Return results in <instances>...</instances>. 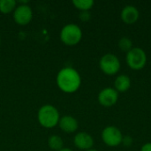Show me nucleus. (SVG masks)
<instances>
[{
    "label": "nucleus",
    "instance_id": "f257e3e1",
    "mask_svg": "<svg viewBox=\"0 0 151 151\" xmlns=\"http://www.w3.org/2000/svg\"><path fill=\"white\" fill-rule=\"evenodd\" d=\"M56 82L58 88L62 92L73 94L80 88L81 85V77L76 69L66 66L58 71L56 76Z\"/></svg>",
    "mask_w": 151,
    "mask_h": 151
},
{
    "label": "nucleus",
    "instance_id": "f03ea898",
    "mask_svg": "<svg viewBox=\"0 0 151 151\" xmlns=\"http://www.w3.org/2000/svg\"><path fill=\"white\" fill-rule=\"evenodd\" d=\"M60 115L58 110L52 104H44L40 107L37 112L39 124L47 129L53 128L58 125Z\"/></svg>",
    "mask_w": 151,
    "mask_h": 151
},
{
    "label": "nucleus",
    "instance_id": "7ed1b4c3",
    "mask_svg": "<svg viewBox=\"0 0 151 151\" xmlns=\"http://www.w3.org/2000/svg\"><path fill=\"white\" fill-rule=\"evenodd\" d=\"M59 38L63 44L66 46H75L81 41L82 30L77 24H66L61 28Z\"/></svg>",
    "mask_w": 151,
    "mask_h": 151
},
{
    "label": "nucleus",
    "instance_id": "20e7f679",
    "mask_svg": "<svg viewBox=\"0 0 151 151\" xmlns=\"http://www.w3.org/2000/svg\"><path fill=\"white\" fill-rule=\"evenodd\" d=\"M147 63V55L145 51L139 47L133 48L127 53V65L135 71L142 70Z\"/></svg>",
    "mask_w": 151,
    "mask_h": 151
},
{
    "label": "nucleus",
    "instance_id": "39448f33",
    "mask_svg": "<svg viewBox=\"0 0 151 151\" xmlns=\"http://www.w3.org/2000/svg\"><path fill=\"white\" fill-rule=\"evenodd\" d=\"M99 66L104 73L107 75H114L120 69V61L116 55L108 53L100 58Z\"/></svg>",
    "mask_w": 151,
    "mask_h": 151
},
{
    "label": "nucleus",
    "instance_id": "423d86ee",
    "mask_svg": "<svg viewBox=\"0 0 151 151\" xmlns=\"http://www.w3.org/2000/svg\"><path fill=\"white\" fill-rule=\"evenodd\" d=\"M12 18L16 24L19 26H26L29 24L33 19V10L28 4H18L17 7L12 12Z\"/></svg>",
    "mask_w": 151,
    "mask_h": 151
},
{
    "label": "nucleus",
    "instance_id": "0eeeda50",
    "mask_svg": "<svg viewBox=\"0 0 151 151\" xmlns=\"http://www.w3.org/2000/svg\"><path fill=\"white\" fill-rule=\"evenodd\" d=\"M102 140L109 147H117L122 143L123 134L118 127L109 126L103 130Z\"/></svg>",
    "mask_w": 151,
    "mask_h": 151
},
{
    "label": "nucleus",
    "instance_id": "6e6552de",
    "mask_svg": "<svg viewBox=\"0 0 151 151\" xmlns=\"http://www.w3.org/2000/svg\"><path fill=\"white\" fill-rule=\"evenodd\" d=\"M98 102L104 107L113 106L119 99V93L113 88H105L98 94Z\"/></svg>",
    "mask_w": 151,
    "mask_h": 151
},
{
    "label": "nucleus",
    "instance_id": "1a4fd4ad",
    "mask_svg": "<svg viewBox=\"0 0 151 151\" xmlns=\"http://www.w3.org/2000/svg\"><path fill=\"white\" fill-rule=\"evenodd\" d=\"M73 143L77 149L86 151L93 148L94 139L87 132H79L74 135Z\"/></svg>",
    "mask_w": 151,
    "mask_h": 151
},
{
    "label": "nucleus",
    "instance_id": "9d476101",
    "mask_svg": "<svg viewBox=\"0 0 151 151\" xmlns=\"http://www.w3.org/2000/svg\"><path fill=\"white\" fill-rule=\"evenodd\" d=\"M139 17H140V12L138 9L131 4L125 6L120 13V18L122 21L128 25L134 24L139 19Z\"/></svg>",
    "mask_w": 151,
    "mask_h": 151
},
{
    "label": "nucleus",
    "instance_id": "9b49d317",
    "mask_svg": "<svg viewBox=\"0 0 151 151\" xmlns=\"http://www.w3.org/2000/svg\"><path fill=\"white\" fill-rule=\"evenodd\" d=\"M58 127L63 132L66 134H73L78 130L79 123L74 117L70 115H65L60 118L58 122Z\"/></svg>",
    "mask_w": 151,
    "mask_h": 151
},
{
    "label": "nucleus",
    "instance_id": "f8f14e48",
    "mask_svg": "<svg viewBox=\"0 0 151 151\" xmlns=\"http://www.w3.org/2000/svg\"><path fill=\"white\" fill-rule=\"evenodd\" d=\"M131 88V79L127 74L119 75L114 81V88L118 93H125Z\"/></svg>",
    "mask_w": 151,
    "mask_h": 151
},
{
    "label": "nucleus",
    "instance_id": "ddd939ff",
    "mask_svg": "<svg viewBox=\"0 0 151 151\" xmlns=\"http://www.w3.org/2000/svg\"><path fill=\"white\" fill-rule=\"evenodd\" d=\"M48 146L52 150L59 151L64 148V141L59 135L53 134L48 139Z\"/></svg>",
    "mask_w": 151,
    "mask_h": 151
},
{
    "label": "nucleus",
    "instance_id": "4468645a",
    "mask_svg": "<svg viewBox=\"0 0 151 151\" xmlns=\"http://www.w3.org/2000/svg\"><path fill=\"white\" fill-rule=\"evenodd\" d=\"M18 4L15 0H0V12L9 14L14 12Z\"/></svg>",
    "mask_w": 151,
    "mask_h": 151
},
{
    "label": "nucleus",
    "instance_id": "2eb2a0df",
    "mask_svg": "<svg viewBox=\"0 0 151 151\" xmlns=\"http://www.w3.org/2000/svg\"><path fill=\"white\" fill-rule=\"evenodd\" d=\"M93 0H73V4L76 9H78L80 12H86L90 11L91 8L94 5Z\"/></svg>",
    "mask_w": 151,
    "mask_h": 151
},
{
    "label": "nucleus",
    "instance_id": "dca6fc26",
    "mask_svg": "<svg viewBox=\"0 0 151 151\" xmlns=\"http://www.w3.org/2000/svg\"><path fill=\"white\" fill-rule=\"evenodd\" d=\"M119 48L120 49L121 51H125V52H128L129 50H131L133 49V42L132 40L128 37H122L119 41Z\"/></svg>",
    "mask_w": 151,
    "mask_h": 151
},
{
    "label": "nucleus",
    "instance_id": "f3484780",
    "mask_svg": "<svg viewBox=\"0 0 151 151\" xmlns=\"http://www.w3.org/2000/svg\"><path fill=\"white\" fill-rule=\"evenodd\" d=\"M79 18L81 21L83 22H87L88 20H90L91 19V14L89 11H86V12H81L79 14Z\"/></svg>",
    "mask_w": 151,
    "mask_h": 151
},
{
    "label": "nucleus",
    "instance_id": "a211bd4d",
    "mask_svg": "<svg viewBox=\"0 0 151 151\" xmlns=\"http://www.w3.org/2000/svg\"><path fill=\"white\" fill-rule=\"evenodd\" d=\"M122 143L126 146V147H129L132 145L133 143V139L132 137L127 135V136H123V140H122Z\"/></svg>",
    "mask_w": 151,
    "mask_h": 151
},
{
    "label": "nucleus",
    "instance_id": "6ab92c4d",
    "mask_svg": "<svg viewBox=\"0 0 151 151\" xmlns=\"http://www.w3.org/2000/svg\"><path fill=\"white\" fill-rule=\"evenodd\" d=\"M141 151H151V142L145 143V144L142 147Z\"/></svg>",
    "mask_w": 151,
    "mask_h": 151
},
{
    "label": "nucleus",
    "instance_id": "aec40b11",
    "mask_svg": "<svg viewBox=\"0 0 151 151\" xmlns=\"http://www.w3.org/2000/svg\"><path fill=\"white\" fill-rule=\"evenodd\" d=\"M59 151H73L71 149H69V148H63L61 150H59Z\"/></svg>",
    "mask_w": 151,
    "mask_h": 151
},
{
    "label": "nucleus",
    "instance_id": "412c9836",
    "mask_svg": "<svg viewBox=\"0 0 151 151\" xmlns=\"http://www.w3.org/2000/svg\"><path fill=\"white\" fill-rule=\"evenodd\" d=\"M86 151H97L96 150H95V149H90V150H88Z\"/></svg>",
    "mask_w": 151,
    "mask_h": 151
},
{
    "label": "nucleus",
    "instance_id": "4be33fe9",
    "mask_svg": "<svg viewBox=\"0 0 151 151\" xmlns=\"http://www.w3.org/2000/svg\"><path fill=\"white\" fill-rule=\"evenodd\" d=\"M0 44H1V39H0Z\"/></svg>",
    "mask_w": 151,
    "mask_h": 151
}]
</instances>
